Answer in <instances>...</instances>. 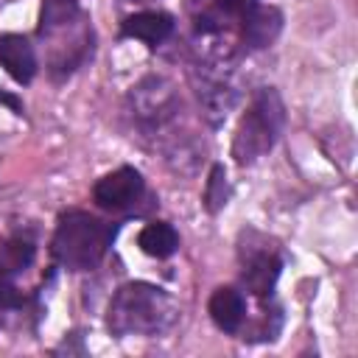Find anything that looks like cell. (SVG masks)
<instances>
[{
	"instance_id": "1",
	"label": "cell",
	"mask_w": 358,
	"mask_h": 358,
	"mask_svg": "<svg viewBox=\"0 0 358 358\" xmlns=\"http://www.w3.org/2000/svg\"><path fill=\"white\" fill-rule=\"evenodd\" d=\"M176 319V305L159 285L126 282L109 302L106 324L115 336H157Z\"/></svg>"
},
{
	"instance_id": "2",
	"label": "cell",
	"mask_w": 358,
	"mask_h": 358,
	"mask_svg": "<svg viewBox=\"0 0 358 358\" xmlns=\"http://www.w3.org/2000/svg\"><path fill=\"white\" fill-rule=\"evenodd\" d=\"M115 227L103 224L90 213H64L53 232V257L70 271L95 268L112 246Z\"/></svg>"
},
{
	"instance_id": "3",
	"label": "cell",
	"mask_w": 358,
	"mask_h": 358,
	"mask_svg": "<svg viewBox=\"0 0 358 358\" xmlns=\"http://www.w3.org/2000/svg\"><path fill=\"white\" fill-rule=\"evenodd\" d=\"M285 123V106L277 90L266 87L255 95L246 115L241 117L232 140V157L238 165H252L263 154L271 151Z\"/></svg>"
},
{
	"instance_id": "4",
	"label": "cell",
	"mask_w": 358,
	"mask_h": 358,
	"mask_svg": "<svg viewBox=\"0 0 358 358\" xmlns=\"http://www.w3.org/2000/svg\"><path fill=\"white\" fill-rule=\"evenodd\" d=\"M131 109H134V117L148 129V131H157L162 129L165 123H171L179 112V98L173 92V87L159 78V76H148L143 78L137 87H131Z\"/></svg>"
},
{
	"instance_id": "5",
	"label": "cell",
	"mask_w": 358,
	"mask_h": 358,
	"mask_svg": "<svg viewBox=\"0 0 358 358\" xmlns=\"http://www.w3.org/2000/svg\"><path fill=\"white\" fill-rule=\"evenodd\" d=\"M201 78L196 81V92L201 101V109L207 115L210 123H221L227 117V112L235 106L238 101V90L229 81V70L227 67H199Z\"/></svg>"
},
{
	"instance_id": "6",
	"label": "cell",
	"mask_w": 358,
	"mask_h": 358,
	"mask_svg": "<svg viewBox=\"0 0 358 358\" xmlns=\"http://www.w3.org/2000/svg\"><path fill=\"white\" fill-rule=\"evenodd\" d=\"M143 187L145 185H143L140 171L123 165V168H117V171H112L95 182L92 199L103 210H126L143 196Z\"/></svg>"
},
{
	"instance_id": "7",
	"label": "cell",
	"mask_w": 358,
	"mask_h": 358,
	"mask_svg": "<svg viewBox=\"0 0 358 358\" xmlns=\"http://www.w3.org/2000/svg\"><path fill=\"white\" fill-rule=\"evenodd\" d=\"M0 64L17 84H31L36 76V56L25 36L3 34L0 36Z\"/></svg>"
},
{
	"instance_id": "8",
	"label": "cell",
	"mask_w": 358,
	"mask_h": 358,
	"mask_svg": "<svg viewBox=\"0 0 358 358\" xmlns=\"http://www.w3.org/2000/svg\"><path fill=\"white\" fill-rule=\"evenodd\" d=\"M280 257L271 249H260V252H249L246 266H243V282L255 296H268L280 280Z\"/></svg>"
},
{
	"instance_id": "9",
	"label": "cell",
	"mask_w": 358,
	"mask_h": 358,
	"mask_svg": "<svg viewBox=\"0 0 358 358\" xmlns=\"http://www.w3.org/2000/svg\"><path fill=\"white\" fill-rule=\"evenodd\" d=\"M282 31V14L274 6H255L243 14V39L249 48H268Z\"/></svg>"
},
{
	"instance_id": "10",
	"label": "cell",
	"mask_w": 358,
	"mask_h": 358,
	"mask_svg": "<svg viewBox=\"0 0 358 358\" xmlns=\"http://www.w3.org/2000/svg\"><path fill=\"white\" fill-rule=\"evenodd\" d=\"M123 36H131V39H140L145 45H159L171 36L173 31V17L165 14V11H140V14H131L123 20Z\"/></svg>"
},
{
	"instance_id": "11",
	"label": "cell",
	"mask_w": 358,
	"mask_h": 358,
	"mask_svg": "<svg viewBox=\"0 0 358 358\" xmlns=\"http://www.w3.org/2000/svg\"><path fill=\"white\" fill-rule=\"evenodd\" d=\"M210 316L213 322L224 330V333H235L243 324L246 316V299L238 288H215V294L210 296Z\"/></svg>"
},
{
	"instance_id": "12",
	"label": "cell",
	"mask_w": 358,
	"mask_h": 358,
	"mask_svg": "<svg viewBox=\"0 0 358 358\" xmlns=\"http://www.w3.org/2000/svg\"><path fill=\"white\" fill-rule=\"evenodd\" d=\"M78 22H81V8L76 0H45L42 14H39V34L53 36Z\"/></svg>"
},
{
	"instance_id": "13",
	"label": "cell",
	"mask_w": 358,
	"mask_h": 358,
	"mask_svg": "<svg viewBox=\"0 0 358 358\" xmlns=\"http://www.w3.org/2000/svg\"><path fill=\"white\" fill-rule=\"evenodd\" d=\"M137 246L151 255V257H171L176 249H179V235L171 224L165 221H154V224H145L137 235Z\"/></svg>"
},
{
	"instance_id": "14",
	"label": "cell",
	"mask_w": 358,
	"mask_h": 358,
	"mask_svg": "<svg viewBox=\"0 0 358 358\" xmlns=\"http://www.w3.org/2000/svg\"><path fill=\"white\" fill-rule=\"evenodd\" d=\"M31 260H34V243L28 238H11V241H6L3 255H0V263H3V268L8 274L28 268Z\"/></svg>"
},
{
	"instance_id": "15",
	"label": "cell",
	"mask_w": 358,
	"mask_h": 358,
	"mask_svg": "<svg viewBox=\"0 0 358 358\" xmlns=\"http://www.w3.org/2000/svg\"><path fill=\"white\" fill-rule=\"evenodd\" d=\"M229 201V185H227V171L224 165H213L207 187H204V207L210 213H218L221 207H227Z\"/></svg>"
},
{
	"instance_id": "16",
	"label": "cell",
	"mask_w": 358,
	"mask_h": 358,
	"mask_svg": "<svg viewBox=\"0 0 358 358\" xmlns=\"http://www.w3.org/2000/svg\"><path fill=\"white\" fill-rule=\"evenodd\" d=\"M20 302H22V296H20L17 285L8 280V271L0 263V308H17Z\"/></svg>"
}]
</instances>
